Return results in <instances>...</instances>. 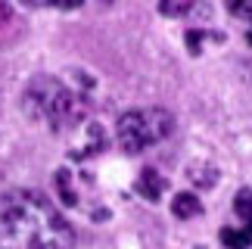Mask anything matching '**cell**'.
<instances>
[{"instance_id":"6da1fadb","label":"cell","mask_w":252,"mask_h":249,"mask_svg":"<svg viewBox=\"0 0 252 249\" xmlns=\"http://www.w3.org/2000/svg\"><path fill=\"white\" fill-rule=\"evenodd\" d=\"M0 249H75V231L37 190L0 193Z\"/></svg>"},{"instance_id":"7a4b0ae2","label":"cell","mask_w":252,"mask_h":249,"mask_svg":"<svg viewBox=\"0 0 252 249\" xmlns=\"http://www.w3.org/2000/svg\"><path fill=\"white\" fill-rule=\"evenodd\" d=\"M22 109L28 112V119L44 122L47 128H69L78 124L87 116V100L81 93L69 91L60 78L53 75H37L28 81L25 97H22Z\"/></svg>"},{"instance_id":"3957f363","label":"cell","mask_w":252,"mask_h":249,"mask_svg":"<svg viewBox=\"0 0 252 249\" xmlns=\"http://www.w3.org/2000/svg\"><path fill=\"white\" fill-rule=\"evenodd\" d=\"M174 131V116L168 109H134L125 112L119 119V128H115V137H119V147L125 153H143L150 143H159L171 137Z\"/></svg>"},{"instance_id":"277c9868","label":"cell","mask_w":252,"mask_h":249,"mask_svg":"<svg viewBox=\"0 0 252 249\" xmlns=\"http://www.w3.org/2000/svg\"><path fill=\"white\" fill-rule=\"evenodd\" d=\"M134 190H137L143 199L156 203V199L165 193V178H162L159 171H153V168H143V171H140V178H137V184H134Z\"/></svg>"},{"instance_id":"5b68a950","label":"cell","mask_w":252,"mask_h":249,"mask_svg":"<svg viewBox=\"0 0 252 249\" xmlns=\"http://www.w3.org/2000/svg\"><path fill=\"white\" fill-rule=\"evenodd\" d=\"M87 140L81 150H72V159H87V156H94V153H100V150H106V134H103V128L100 124H87Z\"/></svg>"},{"instance_id":"8992f818","label":"cell","mask_w":252,"mask_h":249,"mask_svg":"<svg viewBox=\"0 0 252 249\" xmlns=\"http://www.w3.org/2000/svg\"><path fill=\"white\" fill-rule=\"evenodd\" d=\"M171 212L178 215V218H196L202 212V203L193 193H178V196H174V203H171Z\"/></svg>"},{"instance_id":"52a82bcc","label":"cell","mask_w":252,"mask_h":249,"mask_svg":"<svg viewBox=\"0 0 252 249\" xmlns=\"http://www.w3.org/2000/svg\"><path fill=\"white\" fill-rule=\"evenodd\" d=\"M187 178H190L196 187H212V184L218 181V168H215V165H199V162H196V165L187 168Z\"/></svg>"},{"instance_id":"ba28073f","label":"cell","mask_w":252,"mask_h":249,"mask_svg":"<svg viewBox=\"0 0 252 249\" xmlns=\"http://www.w3.org/2000/svg\"><path fill=\"white\" fill-rule=\"evenodd\" d=\"M56 190H60V199H63L65 206H75V203H78V193L72 190V184H69V171H65V168L56 171Z\"/></svg>"},{"instance_id":"9c48e42d","label":"cell","mask_w":252,"mask_h":249,"mask_svg":"<svg viewBox=\"0 0 252 249\" xmlns=\"http://www.w3.org/2000/svg\"><path fill=\"white\" fill-rule=\"evenodd\" d=\"M221 243H224L227 249H249V234L246 231H234V227H224L221 231Z\"/></svg>"},{"instance_id":"30bf717a","label":"cell","mask_w":252,"mask_h":249,"mask_svg":"<svg viewBox=\"0 0 252 249\" xmlns=\"http://www.w3.org/2000/svg\"><path fill=\"white\" fill-rule=\"evenodd\" d=\"M193 6V0H159L162 16H184Z\"/></svg>"},{"instance_id":"8fae6325","label":"cell","mask_w":252,"mask_h":249,"mask_svg":"<svg viewBox=\"0 0 252 249\" xmlns=\"http://www.w3.org/2000/svg\"><path fill=\"white\" fill-rule=\"evenodd\" d=\"M237 215L246 224H252V190H240L237 193Z\"/></svg>"},{"instance_id":"7c38bea8","label":"cell","mask_w":252,"mask_h":249,"mask_svg":"<svg viewBox=\"0 0 252 249\" xmlns=\"http://www.w3.org/2000/svg\"><path fill=\"white\" fill-rule=\"evenodd\" d=\"M227 13H234V16L249 19V22H252V0H227Z\"/></svg>"},{"instance_id":"4fadbf2b","label":"cell","mask_w":252,"mask_h":249,"mask_svg":"<svg viewBox=\"0 0 252 249\" xmlns=\"http://www.w3.org/2000/svg\"><path fill=\"white\" fill-rule=\"evenodd\" d=\"M202 41H206V31H196V28H193V31L187 34V47H190V53H199V50H202Z\"/></svg>"},{"instance_id":"5bb4252c","label":"cell","mask_w":252,"mask_h":249,"mask_svg":"<svg viewBox=\"0 0 252 249\" xmlns=\"http://www.w3.org/2000/svg\"><path fill=\"white\" fill-rule=\"evenodd\" d=\"M84 3V0H50V6H56V9H78Z\"/></svg>"},{"instance_id":"9a60e30c","label":"cell","mask_w":252,"mask_h":249,"mask_svg":"<svg viewBox=\"0 0 252 249\" xmlns=\"http://www.w3.org/2000/svg\"><path fill=\"white\" fill-rule=\"evenodd\" d=\"M9 16H13L9 3H6V0H0V25H6V22H9Z\"/></svg>"},{"instance_id":"2e32d148","label":"cell","mask_w":252,"mask_h":249,"mask_svg":"<svg viewBox=\"0 0 252 249\" xmlns=\"http://www.w3.org/2000/svg\"><path fill=\"white\" fill-rule=\"evenodd\" d=\"M25 6H44V3H50V0H22Z\"/></svg>"},{"instance_id":"e0dca14e","label":"cell","mask_w":252,"mask_h":249,"mask_svg":"<svg viewBox=\"0 0 252 249\" xmlns=\"http://www.w3.org/2000/svg\"><path fill=\"white\" fill-rule=\"evenodd\" d=\"M243 69H246V78L252 81V60H246V65H243Z\"/></svg>"},{"instance_id":"ac0fdd59","label":"cell","mask_w":252,"mask_h":249,"mask_svg":"<svg viewBox=\"0 0 252 249\" xmlns=\"http://www.w3.org/2000/svg\"><path fill=\"white\" fill-rule=\"evenodd\" d=\"M103 3H112V0H103Z\"/></svg>"}]
</instances>
